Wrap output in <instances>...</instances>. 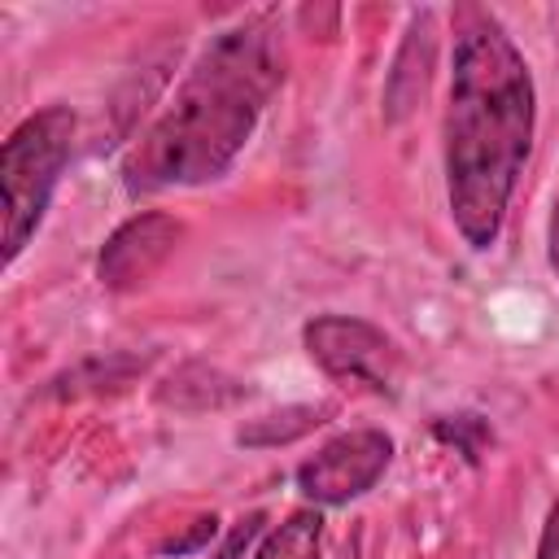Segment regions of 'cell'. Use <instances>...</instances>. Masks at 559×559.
<instances>
[{
	"instance_id": "7a4b0ae2",
	"label": "cell",
	"mask_w": 559,
	"mask_h": 559,
	"mask_svg": "<svg viewBox=\"0 0 559 559\" xmlns=\"http://www.w3.org/2000/svg\"><path fill=\"white\" fill-rule=\"evenodd\" d=\"M284 83V39L271 13L214 35L192 61L175 100L144 131L122 166L127 192H157L218 179L249 144L266 100Z\"/></svg>"
},
{
	"instance_id": "8fae6325",
	"label": "cell",
	"mask_w": 559,
	"mask_h": 559,
	"mask_svg": "<svg viewBox=\"0 0 559 559\" xmlns=\"http://www.w3.org/2000/svg\"><path fill=\"white\" fill-rule=\"evenodd\" d=\"M546 253H550V266H555V275H559V201H555L550 223H546Z\"/></svg>"
},
{
	"instance_id": "3957f363",
	"label": "cell",
	"mask_w": 559,
	"mask_h": 559,
	"mask_svg": "<svg viewBox=\"0 0 559 559\" xmlns=\"http://www.w3.org/2000/svg\"><path fill=\"white\" fill-rule=\"evenodd\" d=\"M74 148L70 105H44L31 114L0 148V192H4V262H13L57 192V179Z\"/></svg>"
},
{
	"instance_id": "8992f818",
	"label": "cell",
	"mask_w": 559,
	"mask_h": 559,
	"mask_svg": "<svg viewBox=\"0 0 559 559\" xmlns=\"http://www.w3.org/2000/svg\"><path fill=\"white\" fill-rule=\"evenodd\" d=\"M183 227L179 218L162 214V210H144L135 218H127L122 227H114V236L100 245L96 258V280L109 293H127L135 284H144L148 275H157V266L175 253Z\"/></svg>"
},
{
	"instance_id": "277c9868",
	"label": "cell",
	"mask_w": 559,
	"mask_h": 559,
	"mask_svg": "<svg viewBox=\"0 0 559 559\" xmlns=\"http://www.w3.org/2000/svg\"><path fill=\"white\" fill-rule=\"evenodd\" d=\"M306 354L336 380L362 384L371 393H384L393 384V367H397V349L393 341L354 314H319L301 328Z\"/></svg>"
},
{
	"instance_id": "ba28073f",
	"label": "cell",
	"mask_w": 559,
	"mask_h": 559,
	"mask_svg": "<svg viewBox=\"0 0 559 559\" xmlns=\"http://www.w3.org/2000/svg\"><path fill=\"white\" fill-rule=\"evenodd\" d=\"M323 550V515L319 511H293L284 524L266 533L258 546V559H319Z\"/></svg>"
},
{
	"instance_id": "30bf717a",
	"label": "cell",
	"mask_w": 559,
	"mask_h": 559,
	"mask_svg": "<svg viewBox=\"0 0 559 559\" xmlns=\"http://www.w3.org/2000/svg\"><path fill=\"white\" fill-rule=\"evenodd\" d=\"M537 559H559V502L546 511V524H542V542H537Z\"/></svg>"
},
{
	"instance_id": "52a82bcc",
	"label": "cell",
	"mask_w": 559,
	"mask_h": 559,
	"mask_svg": "<svg viewBox=\"0 0 559 559\" xmlns=\"http://www.w3.org/2000/svg\"><path fill=\"white\" fill-rule=\"evenodd\" d=\"M332 415V406H284L275 415H262V419H249L236 441L240 445H284V441H297L306 437L310 428H319L323 419Z\"/></svg>"
},
{
	"instance_id": "6da1fadb",
	"label": "cell",
	"mask_w": 559,
	"mask_h": 559,
	"mask_svg": "<svg viewBox=\"0 0 559 559\" xmlns=\"http://www.w3.org/2000/svg\"><path fill=\"white\" fill-rule=\"evenodd\" d=\"M533 74L489 9H459L445 100V197L459 236L489 249L533 148Z\"/></svg>"
},
{
	"instance_id": "9c48e42d",
	"label": "cell",
	"mask_w": 559,
	"mask_h": 559,
	"mask_svg": "<svg viewBox=\"0 0 559 559\" xmlns=\"http://www.w3.org/2000/svg\"><path fill=\"white\" fill-rule=\"evenodd\" d=\"M214 533H218V520H214V515H205V520H197V528H192V533L162 542V546H157V555H192V550H201Z\"/></svg>"
},
{
	"instance_id": "5b68a950",
	"label": "cell",
	"mask_w": 559,
	"mask_h": 559,
	"mask_svg": "<svg viewBox=\"0 0 559 559\" xmlns=\"http://www.w3.org/2000/svg\"><path fill=\"white\" fill-rule=\"evenodd\" d=\"M389 459H393V441L380 428H354L319 445L297 467V489L319 507H345L384 476Z\"/></svg>"
}]
</instances>
